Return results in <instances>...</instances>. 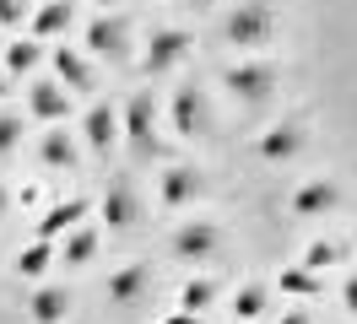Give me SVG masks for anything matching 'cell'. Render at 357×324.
I'll list each match as a JSON object with an SVG mask.
<instances>
[{
	"mask_svg": "<svg viewBox=\"0 0 357 324\" xmlns=\"http://www.w3.org/2000/svg\"><path fill=\"white\" fill-rule=\"evenodd\" d=\"M276 38V6L271 0H238L222 17V43L233 49H266Z\"/></svg>",
	"mask_w": 357,
	"mask_h": 324,
	"instance_id": "obj_1",
	"label": "cell"
},
{
	"mask_svg": "<svg viewBox=\"0 0 357 324\" xmlns=\"http://www.w3.org/2000/svg\"><path fill=\"white\" fill-rule=\"evenodd\" d=\"M222 86H227V98H233V103L260 108V103H271V92H276V65L244 60V65H233V70H222Z\"/></svg>",
	"mask_w": 357,
	"mask_h": 324,
	"instance_id": "obj_2",
	"label": "cell"
},
{
	"mask_svg": "<svg viewBox=\"0 0 357 324\" xmlns=\"http://www.w3.org/2000/svg\"><path fill=\"white\" fill-rule=\"evenodd\" d=\"M82 49H87L92 60H125V49H130V22L98 11V17L82 27Z\"/></svg>",
	"mask_w": 357,
	"mask_h": 324,
	"instance_id": "obj_3",
	"label": "cell"
},
{
	"mask_svg": "<svg viewBox=\"0 0 357 324\" xmlns=\"http://www.w3.org/2000/svg\"><path fill=\"white\" fill-rule=\"evenodd\" d=\"M190 33L184 27H157L152 38H146V54H141V70L146 76H168V70H178L184 65V54H190Z\"/></svg>",
	"mask_w": 357,
	"mask_h": 324,
	"instance_id": "obj_4",
	"label": "cell"
},
{
	"mask_svg": "<svg viewBox=\"0 0 357 324\" xmlns=\"http://www.w3.org/2000/svg\"><path fill=\"white\" fill-rule=\"evenodd\" d=\"M119 119H125L130 151H157V98L152 92H130L125 108H119Z\"/></svg>",
	"mask_w": 357,
	"mask_h": 324,
	"instance_id": "obj_5",
	"label": "cell"
},
{
	"mask_svg": "<svg viewBox=\"0 0 357 324\" xmlns=\"http://www.w3.org/2000/svg\"><path fill=\"white\" fill-rule=\"evenodd\" d=\"M70 114V86L54 82V76H38V82H27V119H38V125H60Z\"/></svg>",
	"mask_w": 357,
	"mask_h": 324,
	"instance_id": "obj_6",
	"label": "cell"
},
{
	"mask_svg": "<svg viewBox=\"0 0 357 324\" xmlns=\"http://www.w3.org/2000/svg\"><path fill=\"white\" fill-rule=\"evenodd\" d=\"M119 135H125V119H119V108H114V103H87V114H82V141H87V151L109 157Z\"/></svg>",
	"mask_w": 357,
	"mask_h": 324,
	"instance_id": "obj_7",
	"label": "cell"
},
{
	"mask_svg": "<svg viewBox=\"0 0 357 324\" xmlns=\"http://www.w3.org/2000/svg\"><path fill=\"white\" fill-rule=\"evenodd\" d=\"M49 70H54V82H66L70 92H92L98 76H92V54L87 49H49Z\"/></svg>",
	"mask_w": 357,
	"mask_h": 324,
	"instance_id": "obj_8",
	"label": "cell"
},
{
	"mask_svg": "<svg viewBox=\"0 0 357 324\" xmlns=\"http://www.w3.org/2000/svg\"><path fill=\"white\" fill-rule=\"evenodd\" d=\"M201 119H206V98H201V86L195 82H178L174 86V98H168V125H174V135H195L201 130Z\"/></svg>",
	"mask_w": 357,
	"mask_h": 324,
	"instance_id": "obj_9",
	"label": "cell"
},
{
	"mask_svg": "<svg viewBox=\"0 0 357 324\" xmlns=\"http://www.w3.org/2000/svg\"><path fill=\"white\" fill-rule=\"evenodd\" d=\"M335 206H341V184H335V178H309V184H298L292 200H287L292 216H325V211H335Z\"/></svg>",
	"mask_w": 357,
	"mask_h": 324,
	"instance_id": "obj_10",
	"label": "cell"
},
{
	"mask_svg": "<svg viewBox=\"0 0 357 324\" xmlns=\"http://www.w3.org/2000/svg\"><path fill=\"white\" fill-rule=\"evenodd\" d=\"M92 211V200L87 194H70V200H54V206H49L44 216H38V227H33V233L38 238H66L70 227H82V216Z\"/></svg>",
	"mask_w": 357,
	"mask_h": 324,
	"instance_id": "obj_11",
	"label": "cell"
},
{
	"mask_svg": "<svg viewBox=\"0 0 357 324\" xmlns=\"http://www.w3.org/2000/svg\"><path fill=\"white\" fill-rule=\"evenodd\" d=\"M303 146H309V130H303V125H271L266 135L255 141V151H260L266 162H292Z\"/></svg>",
	"mask_w": 357,
	"mask_h": 324,
	"instance_id": "obj_12",
	"label": "cell"
},
{
	"mask_svg": "<svg viewBox=\"0 0 357 324\" xmlns=\"http://www.w3.org/2000/svg\"><path fill=\"white\" fill-rule=\"evenodd\" d=\"M135 216H141V200H135L130 178H114L109 190H103V222H109L114 233H125V227H135Z\"/></svg>",
	"mask_w": 357,
	"mask_h": 324,
	"instance_id": "obj_13",
	"label": "cell"
},
{
	"mask_svg": "<svg viewBox=\"0 0 357 324\" xmlns=\"http://www.w3.org/2000/svg\"><path fill=\"white\" fill-rule=\"evenodd\" d=\"M217 243H222V233H217L211 222H184V227L174 233V254L178 259H211Z\"/></svg>",
	"mask_w": 357,
	"mask_h": 324,
	"instance_id": "obj_14",
	"label": "cell"
},
{
	"mask_svg": "<svg viewBox=\"0 0 357 324\" xmlns=\"http://www.w3.org/2000/svg\"><path fill=\"white\" fill-rule=\"evenodd\" d=\"M157 194H162V206H168V211H174V206H190V200L201 194V173L190 168V162L162 168V178H157Z\"/></svg>",
	"mask_w": 357,
	"mask_h": 324,
	"instance_id": "obj_15",
	"label": "cell"
},
{
	"mask_svg": "<svg viewBox=\"0 0 357 324\" xmlns=\"http://www.w3.org/2000/svg\"><path fill=\"white\" fill-rule=\"evenodd\" d=\"M70 27H76V6H70V0H44V6L33 11V22H27L33 38H60Z\"/></svg>",
	"mask_w": 357,
	"mask_h": 324,
	"instance_id": "obj_16",
	"label": "cell"
},
{
	"mask_svg": "<svg viewBox=\"0 0 357 324\" xmlns=\"http://www.w3.org/2000/svg\"><path fill=\"white\" fill-rule=\"evenodd\" d=\"M70 314V292L66 286H38L33 298H27V319L33 324H66Z\"/></svg>",
	"mask_w": 357,
	"mask_h": 324,
	"instance_id": "obj_17",
	"label": "cell"
},
{
	"mask_svg": "<svg viewBox=\"0 0 357 324\" xmlns=\"http://www.w3.org/2000/svg\"><path fill=\"white\" fill-rule=\"evenodd\" d=\"M146 292H152V270H146V265H125V270H114V276H109V298L125 302V308L141 302Z\"/></svg>",
	"mask_w": 357,
	"mask_h": 324,
	"instance_id": "obj_18",
	"label": "cell"
},
{
	"mask_svg": "<svg viewBox=\"0 0 357 324\" xmlns=\"http://www.w3.org/2000/svg\"><path fill=\"white\" fill-rule=\"evenodd\" d=\"M38 162H44V168H54V173H60V168L70 173V168H76V141H70L60 125H49L44 141H38Z\"/></svg>",
	"mask_w": 357,
	"mask_h": 324,
	"instance_id": "obj_19",
	"label": "cell"
},
{
	"mask_svg": "<svg viewBox=\"0 0 357 324\" xmlns=\"http://www.w3.org/2000/svg\"><path fill=\"white\" fill-rule=\"evenodd\" d=\"M276 286H282V298H319V292H325V270H309V265H287V270L276 276Z\"/></svg>",
	"mask_w": 357,
	"mask_h": 324,
	"instance_id": "obj_20",
	"label": "cell"
},
{
	"mask_svg": "<svg viewBox=\"0 0 357 324\" xmlns=\"http://www.w3.org/2000/svg\"><path fill=\"white\" fill-rule=\"evenodd\" d=\"M44 60H49L44 38H17V43H6V70H11V76H33Z\"/></svg>",
	"mask_w": 357,
	"mask_h": 324,
	"instance_id": "obj_21",
	"label": "cell"
},
{
	"mask_svg": "<svg viewBox=\"0 0 357 324\" xmlns=\"http://www.w3.org/2000/svg\"><path fill=\"white\" fill-rule=\"evenodd\" d=\"M54 259H60V249H54V238H33V243H27L22 254H17V276L38 281V276L49 270V265H54Z\"/></svg>",
	"mask_w": 357,
	"mask_h": 324,
	"instance_id": "obj_22",
	"label": "cell"
},
{
	"mask_svg": "<svg viewBox=\"0 0 357 324\" xmlns=\"http://www.w3.org/2000/svg\"><path fill=\"white\" fill-rule=\"evenodd\" d=\"M92 254H98V233H92V227H70V233L60 238V259H66V265H92Z\"/></svg>",
	"mask_w": 357,
	"mask_h": 324,
	"instance_id": "obj_23",
	"label": "cell"
},
{
	"mask_svg": "<svg viewBox=\"0 0 357 324\" xmlns=\"http://www.w3.org/2000/svg\"><path fill=\"white\" fill-rule=\"evenodd\" d=\"M211 302H217V281L195 276V281H184V286H178V308H184V314H206Z\"/></svg>",
	"mask_w": 357,
	"mask_h": 324,
	"instance_id": "obj_24",
	"label": "cell"
},
{
	"mask_svg": "<svg viewBox=\"0 0 357 324\" xmlns=\"http://www.w3.org/2000/svg\"><path fill=\"white\" fill-rule=\"evenodd\" d=\"M266 308H271V292H266V286H260V281H249L244 292L233 298V319H260Z\"/></svg>",
	"mask_w": 357,
	"mask_h": 324,
	"instance_id": "obj_25",
	"label": "cell"
},
{
	"mask_svg": "<svg viewBox=\"0 0 357 324\" xmlns=\"http://www.w3.org/2000/svg\"><path fill=\"white\" fill-rule=\"evenodd\" d=\"M341 259H347V249L331 243V238H314L309 249H303V265H309V270H331V265H341Z\"/></svg>",
	"mask_w": 357,
	"mask_h": 324,
	"instance_id": "obj_26",
	"label": "cell"
},
{
	"mask_svg": "<svg viewBox=\"0 0 357 324\" xmlns=\"http://www.w3.org/2000/svg\"><path fill=\"white\" fill-rule=\"evenodd\" d=\"M22 114H11V108H0V157H11V151L22 146Z\"/></svg>",
	"mask_w": 357,
	"mask_h": 324,
	"instance_id": "obj_27",
	"label": "cell"
},
{
	"mask_svg": "<svg viewBox=\"0 0 357 324\" xmlns=\"http://www.w3.org/2000/svg\"><path fill=\"white\" fill-rule=\"evenodd\" d=\"M22 22V0H0V27H17Z\"/></svg>",
	"mask_w": 357,
	"mask_h": 324,
	"instance_id": "obj_28",
	"label": "cell"
},
{
	"mask_svg": "<svg viewBox=\"0 0 357 324\" xmlns=\"http://www.w3.org/2000/svg\"><path fill=\"white\" fill-rule=\"evenodd\" d=\"M341 308L357 314V276H347V286H341Z\"/></svg>",
	"mask_w": 357,
	"mask_h": 324,
	"instance_id": "obj_29",
	"label": "cell"
},
{
	"mask_svg": "<svg viewBox=\"0 0 357 324\" xmlns=\"http://www.w3.org/2000/svg\"><path fill=\"white\" fill-rule=\"evenodd\" d=\"M162 324H201V314H184V308H178L174 319H162Z\"/></svg>",
	"mask_w": 357,
	"mask_h": 324,
	"instance_id": "obj_30",
	"label": "cell"
},
{
	"mask_svg": "<svg viewBox=\"0 0 357 324\" xmlns=\"http://www.w3.org/2000/svg\"><path fill=\"white\" fill-rule=\"evenodd\" d=\"M276 324H309V314H282Z\"/></svg>",
	"mask_w": 357,
	"mask_h": 324,
	"instance_id": "obj_31",
	"label": "cell"
},
{
	"mask_svg": "<svg viewBox=\"0 0 357 324\" xmlns=\"http://www.w3.org/2000/svg\"><path fill=\"white\" fill-rule=\"evenodd\" d=\"M0 98H11V70H0Z\"/></svg>",
	"mask_w": 357,
	"mask_h": 324,
	"instance_id": "obj_32",
	"label": "cell"
},
{
	"mask_svg": "<svg viewBox=\"0 0 357 324\" xmlns=\"http://www.w3.org/2000/svg\"><path fill=\"white\" fill-rule=\"evenodd\" d=\"M11 211V194H6V184H0V216Z\"/></svg>",
	"mask_w": 357,
	"mask_h": 324,
	"instance_id": "obj_33",
	"label": "cell"
},
{
	"mask_svg": "<svg viewBox=\"0 0 357 324\" xmlns=\"http://www.w3.org/2000/svg\"><path fill=\"white\" fill-rule=\"evenodd\" d=\"M87 6H98V11H109V6H114V0H87Z\"/></svg>",
	"mask_w": 357,
	"mask_h": 324,
	"instance_id": "obj_34",
	"label": "cell"
},
{
	"mask_svg": "<svg viewBox=\"0 0 357 324\" xmlns=\"http://www.w3.org/2000/svg\"><path fill=\"white\" fill-rule=\"evenodd\" d=\"M201 6H211V0H201Z\"/></svg>",
	"mask_w": 357,
	"mask_h": 324,
	"instance_id": "obj_35",
	"label": "cell"
}]
</instances>
